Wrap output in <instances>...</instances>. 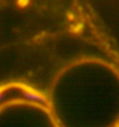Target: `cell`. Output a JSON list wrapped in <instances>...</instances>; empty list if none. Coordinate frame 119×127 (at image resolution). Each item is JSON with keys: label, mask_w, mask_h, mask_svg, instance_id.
Instances as JSON below:
<instances>
[{"label": "cell", "mask_w": 119, "mask_h": 127, "mask_svg": "<svg viewBox=\"0 0 119 127\" xmlns=\"http://www.w3.org/2000/svg\"><path fill=\"white\" fill-rule=\"evenodd\" d=\"M23 95L28 99L33 100V101H39L44 102L45 100L44 98L41 95H39L37 93H34L33 92H31L29 91L28 90L26 92H24L23 93Z\"/></svg>", "instance_id": "cell-1"}, {"label": "cell", "mask_w": 119, "mask_h": 127, "mask_svg": "<svg viewBox=\"0 0 119 127\" xmlns=\"http://www.w3.org/2000/svg\"><path fill=\"white\" fill-rule=\"evenodd\" d=\"M30 1V0H17V5L20 8H25L29 5Z\"/></svg>", "instance_id": "cell-2"}, {"label": "cell", "mask_w": 119, "mask_h": 127, "mask_svg": "<svg viewBox=\"0 0 119 127\" xmlns=\"http://www.w3.org/2000/svg\"><path fill=\"white\" fill-rule=\"evenodd\" d=\"M4 95L2 93H0V102L2 100L3 98Z\"/></svg>", "instance_id": "cell-3"}]
</instances>
